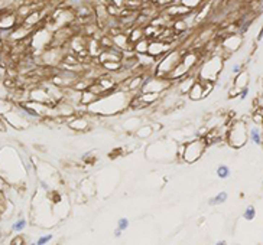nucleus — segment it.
<instances>
[{
    "label": "nucleus",
    "mask_w": 263,
    "mask_h": 245,
    "mask_svg": "<svg viewBox=\"0 0 263 245\" xmlns=\"http://www.w3.org/2000/svg\"><path fill=\"white\" fill-rule=\"evenodd\" d=\"M249 137L255 144H262V134H260L259 127H252V128H250L249 130Z\"/></svg>",
    "instance_id": "obj_1"
},
{
    "label": "nucleus",
    "mask_w": 263,
    "mask_h": 245,
    "mask_svg": "<svg viewBox=\"0 0 263 245\" xmlns=\"http://www.w3.org/2000/svg\"><path fill=\"white\" fill-rule=\"evenodd\" d=\"M227 192H220L217 195V196H214V198H211L210 200H208V203L210 205H218V203H224L226 200H227Z\"/></svg>",
    "instance_id": "obj_2"
},
{
    "label": "nucleus",
    "mask_w": 263,
    "mask_h": 245,
    "mask_svg": "<svg viewBox=\"0 0 263 245\" xmlns=\"http://www.w3.org/2000/svg\"><path fill=\"white\" fill-rule=\"evenodd\" d=\"M217 176L220 179H227L230 176V169L226 165H220L217 167Z\"/></svg>",
    "instance_id": "obj_3"
},
{
    "label": "nucleus",
    "mask_w": 263,
    "mask_h": 245,
    "mask_svg": "<svg viewBox=\"0 0 263 245\" xmlns=\"http://www.w3.org/2000/svg\"><path fill=\"white\" fill-rule=\"evenodd\" d=\"M255 216H256V209H255V206H247L246 208V211H244L243 213V218L247 219V221H252V219H255Z\"/></svg>",
    "instance_id": "obj_4"
},
{
    "label": "nucleus",
    "mask_w": 263,
    "mask_h": 245,
    "mask_svg": "<svg viewBox=\"0 0 263 245\" xmlns=\"http://www.w3.org/2000/svg\"><path fill=\"white\" fill-rule=\"evenodd\" d=\"M25 226H26V219L20 218L19 221H16V222L13 224V231L15 232H19V231H22Z\"/></svg>",
    "instance_id": "obj_5"
},
{
    "label": "nucleus",
    "mask_w": 263,
    "mask_h": 245,
    "mask_svg": "<svg viewBox=\"0 0 263 245\" xmlns=\"http://www.w3.org/2000/svg\"><path fill=\"white\" fill-rule=\"evenodd\" d=\"M117 228L120 229V231L123 232V231H126L127 228H129V219L127 218H120L117 221Z\"/></svg>",
    "instance_id": "obj_6"
},
{
    "label": "nucleus",
    "mask_w": 263,
    "mask_h": 245,
    "mask_svg": "<svg viewBox=\"0 0 263 245\" xmlns=\"http://www.w3.org/2000/svg\"><path fill=\"white\" fill-rule=\"evenodd\" d=\"M54 237L51 235V234H48V235H44V237H41L39 239H38V242H36V245H46L51 239H52Z\"/></svg>",
    "instance_id": "obj_7"
},
{
    "label": "nucleus",
    "mask_w": 263,
    "mask_h": 245,
    "mask_svg": "<svg viewBox=\"0 0 263 245\" xmlns=\"http://www.w3.org/2000/svg\"><path fill=\"white\" fill-rule=\"evenodd\" d=\"M120 235H122V231H120V229H116V231H114V237H116V238H119V237H120Z\"/></svg>",
    "instance_id": "obj_8"
},
{
    "label": "nucleus",
    "mask_w": 263,
    "mask_h": 245,
    "mask_svg": "<svg viewBox=\"0 0 263 245\" xmlns=\"http://www.w3.org/2000/svg\"><path fill=\"white\" fill-rule=\"evenodd\" d=\"M216 245H227V242H226V241H218Z\"/></svg>",
    "instance_id": "obj_9"
},
{
    "label": "nucleus",
    "mask_w": 263,
    "mask_h": 245,
    "mask_svg": "<svg viewBox=\"0 0 263 245\" xmlns=\"http://www.w3.org/2000/svg\"><path fill=\"white\" fill-rule=\"evenodd\" d=\"M246 94H247V90H244L243 93H242V98H244V97H246Z\"/></svg>",
    "instance_id": "obj_10"
},
{
    "label": "nucleus",
    "mask_w": 263,
    "mask_h": 245,
    "mask_svg": "<svg viewBox=\"0 0 263 245\" xmlns=\"http://www.w3.org/2000/svg\"><path fill=\"white\" fill-rule=\"evenodd\" d=\"M29 245H36V242H32V244H29Z\"/></svg>",
    "instance_id": "obj_11"
},
{
    "label": "nucleus",
    "mask_w": 263,
    "mask_h": 245,
    "mask_svg": "<svg viewBox=\"0 0 263 245\" xmlns=\"http://www.w3.org/2000/svg\"><path fill=\"white\" fill-rule=\"evenodd\" d=\"M262 186H263V180H262Z\"/></svg>",
    "instance_id": "obj_12"
}]
</instances>
